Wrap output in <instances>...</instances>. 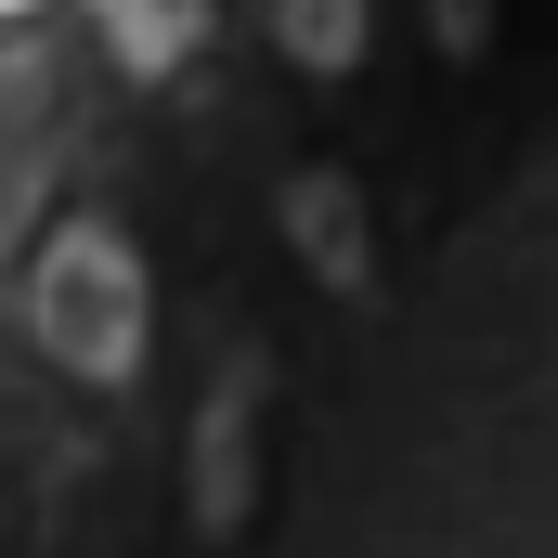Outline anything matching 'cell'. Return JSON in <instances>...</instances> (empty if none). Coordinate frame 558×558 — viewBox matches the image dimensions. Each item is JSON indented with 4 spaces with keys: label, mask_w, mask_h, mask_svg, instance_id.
<instances>
[{
    "label": "cell",
    "mask_w": 558,
    "mask_h": 558,
    "mask_svg": "<svg viewBox=\"0 0 558 558\" xmlns=\"http://www.w3.org/2000/svg\"><path fill=\"white\" fill-rule=\"evenodd\" d=\"M0 13H13V0H0Z\"/></svg>",
    "instance_id": "cell-1"
}]
</instances>
